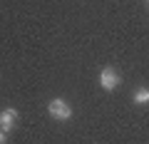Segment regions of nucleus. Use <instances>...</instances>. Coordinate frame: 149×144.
<instances>
[{
	"label": "nucleus",
	"mask_w": 149,
	"mask_h": 144,
	"mask_svg": "<svg viewBox=\"0 0 149 144\" xmlns=\"http://www.w3.org/2000/svg\"><path fill=\"white\" fill-rule=\"evenodd\" d=\"M119 82H122V80H119V72H117L114 67H104V70L100 72V85H102V90L114 92V90L119 87Z\"/></svg>",
	"instance_id": "nucleus-1"
},
{
	"label": "nucleus",
	"mask_w": 149,
	"mask_h": 144,
	"mask_svg": "<svg viewBox=\"0 0 149 144\" xmlns=\"http://www.w3.org/2000/svg\"><path fill=\"white\" fill-rule=\"evenodd\" d=\"M47 109H50V114H52L55 119H60V122H67V119L72 117V107H70L65 99H60V97L50 102V104H47Z\"/></svg>",
	"instance_id": "nucleus-2"
},
{
	"label": "nucleus",
	"mask_w": 149,
	"mask_h": 144,
	"mask_svg": "<svg viewBox=\"0 0 149 144\" xmlns=\"http://www.w3.org/2000/svg\"><path fill=\"white\" fill-rule=\"evenodd\" d=\"M15 122H17V109H3L0 112V129L3 132H13Z\"/></svg>",
	"instance_id": "nucleus-3"
},
{
	"label": "nucleus",
	"mask_w": 149,
	"mask_h": 144,
	"mask_svg": "<svg viewBox=\"0 0 149 144\" xmlns=\"http://www.w3.org/2000/svg\"><path fill=\"white\" fill-rule=\"evenodd\" d=\"M132 99H134V104H147V102H149V87H139V90H134Z\"/></svg>",
	"instance_id": "nucleus-4"
},
{
	"label": "nucleus",
	"mask_w": 149,
	"mask_h": 144,
	"mask_svg": "<svg viewBox=\"0 0 149 144\" xmlns=\"http://www.w3.org/2000/svg\"><path fill=\"white\" fill-rule=\"evenodd\" d=\"M8 142V132H3V129H0V144H5Z\"/></svg>",
	"instance_id": "nucleus-5"
},
{
	"label": "nucleus",
	"mask_w": 149,
	"mask_h": 144,
	"mask_svg": "<svg viewBox=\"0 0 149 144\" xmlns=\"http://www.w3.org/2000/svg\"><path fill=\"white\" fill-rule=\"evenodd\" d=\"M147 8H149V0H147Z\"/></svg>",
	"instance_id": "nucleus-6"
}]
</instances>
